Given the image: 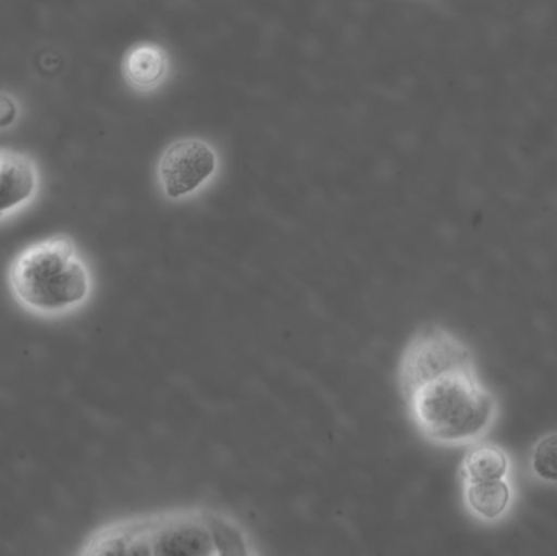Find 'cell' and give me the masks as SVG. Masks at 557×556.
<instances>
[{
  "label": "cell",
  "instance_id": "cell-12",
  "mask_svg": "<svg viewBox=\"0 0 557 556\" xmlns=\"http://www.w3.org/2000/svg\"><path fill=\"white\" fill-rule=\"evenodd\" d=\"M16 110L15 104L5 95H0V126H7L12 123L15 118Z\"/></svg>",
  "mask_w": 557,
  "mask_h": 556
},
{
  "label": "cell",
  "instance_id": "cell-1",
  "mask_svg": "<svg viewBox=\"0 0 557 556\" xmlns=\"http://www.w3.org/2000/svg\"><path fill=\"white\" fill-rule=\"evenodd\" d=\"M406 401L422 436L442 446L471 443L496 415V401L474 378L473 369L442 375Z\"/></svg>",
  "mask_w": 557,
  "mask_h": 556
},
{
  "label": "cell",
  "instance_id": "cell-9",
  "mask_svg": "<svg viewBox=\"0 0 557 556\" xmlns=\"http://www.w3.org/2000/svg\"><path fill=\"white\" fill-rule=\"evenodd\" d=\"M124 71L131 84L150 88L165 77L166 59L162 49L156 46H139L127 54Z\"/></svg>",
  "mask_w": 557,
  "mask_h": 556
},
{
  "label": "cell",
  "instance_id": "cell-10",
  "mask_svg": "<svg viewBox=\"0 0 557 556\" xmlns=\"http://www.w3.org/2000/svg\"><path fill=\"white\" fill-rule=\"evenodd\" d=\"M509 472V460L503 450L493 446H481L471 450L465 459L467 483L503 480Z\"/></svg>",
  "mask_w": 557,
  "mask_h": 556
},
{
  "label": "cell",
  "instance_id": "cell-3",
  "mask_svg": "<svg viewBox=\"0 0 557 556\" xmlns=\"http://www.w3.org/2000/svg\"><path fill=\"white\" fill-rule=\"evenodd\" d=\"M12 286L26 306L55 312L88 296L90 276L74 244L54 237L20 255L12 268Z\"/></svg>",
  "mask_w": 557,
  "mask_h": 556
},
{
  "label": "cell",
  "instance_id": "cell-7",
  "mask_svg": "<svg viewBox=\"0 0 557 556\" xmlns=\"http://www.w3.org/2000/svg\"><path fill=\"white\" fill-rule=\"evenodd\" d=\"M202 519L214 542L215 555H255L253 544L240 522L218 509L201 508Z\"/></svg>",
  "mask_w": 557,
  "mask_h": 556
},
{
  "label": "cell",
  "instance_id": "cell-2",
  "mask_svg": "<svg viewBox=\"0 0 557 556\" xmlns=\"http://www.w3.org/2000/svg\"><path fill=\"white\" fill-rule=\"evenodd\" d=\"M82 554L218 556L201 509H180L117 522L95 534Z\"/></svg>",
  "mask_w": 557,
  "mask_h": 556
},
{
  "label": "cell",
  "instance_id": "cell-4",
  "mask_svg": "<svg viewBox=\"0 0 557 556\" xmlns=\"http://www.w3.org/2000/svg\"><path fill=\"white\" fill-rule=\"evenodd\" d=\"M473 369L467 346L438 326L419 330L399 365V385L406 400L429 382L457 371Z\"/></svg>",
  "mask_w": 557,
  "mask_h": 556
},
{
  "label": "cell",
  "instance_id": "cell-8",
  "mask_svg": "<svg viewBox=\"0 0 557 556\" xmlns=\"http://www.w3.org/2000/svg\"><path fill=\"white\" fill-rule=\"evenodd\" d=\"M510 486L503 480L467 483V505L474 515L483 519L500 518L510 505Z\"/></svg>",
  "mask_w": 557,
  "mask_h": 556
},
{
  "label": "cell",
  "instance_id": "cell-11",
  "mask_svg": "<svg viewBox=\"0 0 557 556\" xmlns=\"http://www.w3.org/2000/svg\"><path fill=\"white\" fill-rule=\"evenodd\" d=\"M532 467L540 479L557 482V434H549L536 444Z\"/></svg>",
  "mask_w": 557,
  "mask_h": 556
},
{
  "label": "cell",
  "instance_id": "cell-5",
  "mask_svg": "<svg viewBox=\"0 0 557 556\" xmlns=\"http://www.w3.org/2000/svg\"><path fill=\"white\" fill-rule=\"evenodd\" d=\"M218 169V156L209 144L198 139L178 140L163 153L160 183L170 199H182L198 191Z\"/></svg>",
  "mask_w": 557,
  "mask_h": 556
},
{
  "label": "cell",
  "instance_id": "cell-6",
  "mask_svg": "<svg viewBox=\"0 0 557 556\" xmlns=\"http://www.w3.org/2000/svg\"><path fill=\"white\" fill-rule=\"evenodd\" d=\"M36 172L25 157L0 152V218L32 198Z\"/></svg>",
  "mask_w": 557,
  "mask_h": 556
}]
</instances>
